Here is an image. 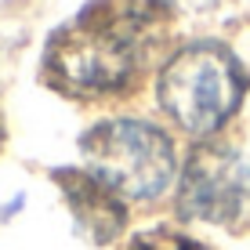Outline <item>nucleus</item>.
Returning a JSON list of instances; mask_svg holds the SVG:
<instances>
[{
    "mask_svg": "<svg viewBox=\"0 0 250 250\" xmlns=\"http://www.w3.org/2000/svg\"><path fill=\"white\" fill-rule=\"evenodd\" d=\"M243 98V69L221 44H188L160 73V105L188 134H214Z\"/></svg>",
    "mask_w": 250,
    "mask_h": 250,
    "instance_id": "3",
    "label": "nucleus"
},
{
    "mask_svg": "<svg viewBox=\"0 0 250 250\" xmlns=\"http://www.w3.org/2000/svg\"><path fill=\"white\" fill-rule=\"evenodd\" d=\"M127 250H207V247H200L188 236H178V232H145Z\"/></svg>",
    "mask_w": 250,
    "mask_h": 250,
    "instance_id": "7",
    "label": "nucleus"
},
{
    "mask_svg": "<svg viewBox=\"0 0 250 250\" xmlns=\"http://www.w3.org/2000/svg\"><path fill=\"white\" fill-rule=\"evenodd\" d=\"M138 58V19L94 4L51 40L47 76L65 94H113L134 76Z\"/></svg>",
    "mask_w": 250,
    "mask_h": 250,
    "instance_id": "1",
    "label": "nucleus"
},
{
    "mask_svg": "<svg viewBox=\"0 0 250 250\" xmlns=\"http://www.w3.org/2000/svg\"><path fill=\"white\" fill-rule=\"evenodd\" d=\"M221 4V0H138V11L149 19H167V15H192L207 7Z\"/></svg>",
    "mask_w": 250,
    "mask_h": 250,
    "instance_id": "6",
    "label": "nucleus"
},
{
    "mask_svg": "<svg viewBox=\"0 0 250 250\" xmlns=\"http://www.w3.org/2000/svg\"><path fill=\"white\" fill-rule=\"evenodd\" d=\"M243 196H247V178L236 152L225 149V145L192 149V156L182 170V185H178L182 218L221 225V221H232L239 214Z\"/></svg>",
    "mask_w": 250,
    "mask_h": 250,
    "instance_id": "4",
    "label": "nucleus"
},
{
    "mask_svg": "<svg viewBox=\"0 0 250 250\" xmlns=\"http://www.w3.org/2000/svg\"><path fill=\"white\" fill-rule=\"evenodd\" d=\"M58 185H62L69 207H73L76 221L83 225V232L94 243H105L113 239L120 225H124V200L105 188L98 178H91L87 170H58Z\"/></svg>",
    "mask_w": 250,
    "mask_h": 250,
    "instance_id": "5",
    "label": "nucleus"
},
{
    "mask_svg": "<svg viewBox=\"0 0 250 250\" xmlns=\"http://www.w3.org/2000/svg\"><path fill=\"white\" fill-rule=\"evenodd\" d=\"M83 170L120 200H160L174 182V145L145 120H105L80 138Z\"/></svg>",
    "mask_w": 250,
    "mask_h": 250,
    "instance_id": "2",
    "label": "nucleus"
}]
</instances>
